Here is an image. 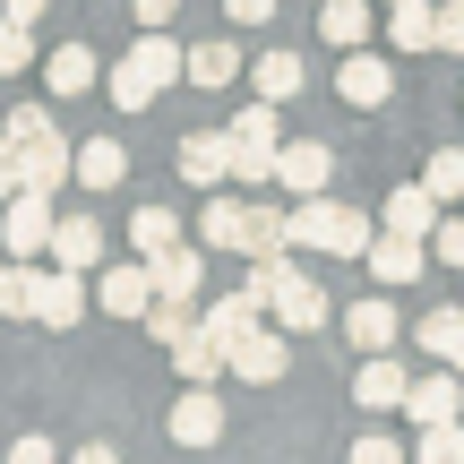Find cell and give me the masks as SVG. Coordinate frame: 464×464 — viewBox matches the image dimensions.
<instances>
[{
    "label": "cell",
    "instance_id": "1",
    "mask_svg": "<svg viewBox=\"0 0 464 464\" xmlns=\"http://www.w3.org/2000/svg\"><path fill=\"white\" fill-rule=\"evenodd\" d=\"M318 249V258H362L379 232H370L362 207H335V198H301V216H284V249Z\"/></svg>",
    "mask_w": 464,
    "mask_h": 464
},
{
    "label": "cell",
    "instance_id": "2",
    "mask_svg": "<svg viewBox=\"0 0 464 464\" xmlns=\"http://www.w3.org/2000/svg\"><path fill=\"white\" fill-rule=\"evenodd\" d=\"M249 266L266 276V310H276V327H284V335H318V327H327V310H335V301L318 293V284L301 276L284 249H276V258H249Z\"/></svg>",
    "mask_w": 464,
    "mask_h": 464
},
{
    "label": "cell",
    "instance_id": "3",
    "mask_svg": "<svg viewBox=\"0 0 464 464\" xmlns=\"http://www.w3.org/2000/svg\"><path fill=\"white\" fill-rule=\"evenodd\" d=\"M17 318H44L52 335L78 327V318H86V284L69 276V266H26V310H17Z\"/></svg>",
    "mask_w": 464,
    "mask_h": 464
},
{
    "label": "cell",
    "instance_id": "4",
    "mask_svg": "<svg viewBox=\"0 0 464 464\" xmlns=\"http://www.w3.org/2000/svg\"><path fill=\"white\" fill-rule=\"evenodd\" d=\"M52 224H61V216H52L44 189H17V198L0 207V249H9V258H44V249H52Z\"/></svg>",
    "mask_w": 464,
    "mask_h": 464
},
{
    "label": "cell",
    "instance_id": "5",
    "mask_svg": "<svg viewBox=\"0 0 464 464\" xmlns=\"http://www.w3.org/2000/svg\"><path fill=\"white\" fill-rule=\"evenodd\" d=\"M224 370H232V379H249V387H276L284 370H293V353H284L276 327H249L241 344H224Z\"/></svg>",
    "mask_w": 464,
    "mask_h": 464
},
{
    "label": "cell",
    "instance_id": "6",
    "mask_svg": "<svg viewBox=\"0 0 464 464\" xmlns=\"http://www.w3.org/2000/svg\"><path fill=\"white\" fill-rule=\"evenodd\" d=\"M258 318H266V276L249 266V284H241V293H224L216 310H198V327L216 335V344H241V335L258 327Z\"/></svg>",
    "mask_w": 464,
    "mask_h": 464
},
{
    "label": "cell",
    "instance_id": "7",
    "mask_svg": "<svg viewBox=\"0 0 464 464\" xmlns=\"http://www.w3.org/2000/svg\"><path fill=\"white\" fill-rule=\"evenodd\" d=\"M121 69H130L147 95H164V86H181V69H189V61H181V44H172L164 26H147V34L130 44V61H121Z\"/></svg>",
    "mask_w": 464,
    "mask_h": 464
},
{
    "label": "cell",
    "instance_id": "8",
    "mask_svg": "<svg viewBox=\"0 0 464 464\" xmlns=\"http://www.w3.org/2000/svg\"><path fill=\"white\" fill-rule=\"evenodd\" d=\"M276 181L293 189V198H318V189L335 181V147H318V138H293V147H276Z\"/></svg>",
    "mask_w": 464,
    "mask_h": 464
},
{
    "label": "cell",
    "instance_id": "9",
    "mask_svg": "<svg viewBox=\"0 0 464 464\" xmlns=\"http://www.w3.org/2000/svg\"><path fill=\"white\" fill-rule=\"evenodd\" d=\"M69 155H78V147H69V138L52 130V121H44L34 138H17V164H26V189H44V198H52V189L69 181Z\"/></svg>",
    "mask_w": 464,
    "mask_h": 464
},
{
    "label": "cell",
    "instance_id": "10",
    "mask_svg": "<svg viewBox=\"0 0 464 464\" xmlns=\"http://www.w3.org/2000/svg\"><path fill=\"white\" fill-rule=\"evenodd\" d=\"M335 95H344L353 112H379V103L396 95V78H387L379 52H344V69H335Z\"/></svg>",
    "mask_w": 464,
    "mask_h": 464
},
{
    "label": "cell",
    "instance_id": "11",
    "mask_svg": "<svg viewBox=\"0 0 464 464\" xmlns=\"http://www.w3.org/2000/svg\"><path fill=\"white\" fill-rule=\"evenodd\" d=\"M404 387L413 379H404L396 353H370V362L353 370V404H370V413H404Z\"/></svg>",
    "mask_w": 464,
    "mask_h": 464
},
{
    "label": "cell",
    "instance_id": "12",
    "mask_svg": "<svg viewBox=\"0 0 464 464\" xmlns=\"http://www.w3.org/2000/svg\"><path fill=\"white\" fill-rule=\"evenodd\" d=\"M370 276H379V293H396V284H413L421 266H430V241H404V232H379V241L362 249Z\"/></svg>",
    "mask_w": 464,
    "mask_h": 464
},
{
    "label": "cell",
    "instance_id": "13",
    "mask_svg": "<svg viewBox=\"0 0 464 464\" xmlns=\"http://www.w3.org/2000/svg\"><path fill=\"white\" fill-rule=\"evenodd\" d=\"M52 266L95 276V266H103V224L95 216H61V224H52Z\"/></svg>",
    "mask_w": 464,
    "mask_h": 464
},
{
    "label": "cell",
    "instance_id": "14",
    "mask_svg": "<svg viewBox=\"0 0 464 464\" xmlns=\"http://www.w3.org/2000/svg\"><path fill=\"white\" fill-rule=\"evenodd\" d=\"M181 181H189V189H224V181H232V138H224V130L181 138Z\"/></svg>",
    "mask_w": 464,
    "mask_h": 464
},
{
    "label": "cell",
    "instance_id": "15",
    "mask_svg": "<svg viewBox=\"0 0 464 464\" xmlns=\"http://www.w3.org/2000/svg\"><path fill=\"white\" fill-rule=\"evenodd\" d=\"M224 439V404H216V387H189L181 404H172V448H216Z\"/></svg>",
    "mask_w": 464,
    "mask_h": 464
},
{
    "label": "cell",
    "instance_id": "16",
    "mask_svg": "<svg viewBox=\"0 0 464 464\" xmlns=\"http://www.w3.org/2000/svg\"><path fill=\"white\" fill-rule=\"evenodd\" d=\"M147 276H155V301H198V284H207V258L172 241V249H155V258H147Z\"/></svg>",
    "mask_w": 464,
    "mask_h": 464
},
{
    "label": "cell",
    "instance_id": "17",
    "mask_svg": "<svg viewBox=\"0 0 464 464\" xmlns=\"http://www.w3.org/2000/svg\"><path fill=\"white\" fill-rule=\"evenodd\" d=\"M404 413H413L421 430H430V421H464V379H456V370H439V379H413V387H404Z\"/></svg>",
    "mask_w": 464,
    "mask_h": 464
},
{
    "label": "cell",
    "instance_id": "18",
    "mask_svg": "<svg viewBox=\"0 0 464 464\" xmlns=\"http://www.w3.org/2000/svg\"><path fill=\"white\" fill-rule=\"evenodd\" d=\"M387 44L396 52H439V0H387Z\"/></svg>",
    "mask_w": 464,
    "mask_h": 464
},
{
    "label": "cell",
    "instance_id": "19",
    "mask_svg": "<svg viewBox=\"0 0 464 464\" xmlns=\"http://www.w3.org/2000/svg\"><path fill=\"white\" fill-rule=\"evenodd\" d=\"M95 293H103V310H112V318H147L155 276H147V258H138V266H103V284H95Z\"/></svg>",
    "mask_w": 464,
    "mask_h": 464
},
{
    "label": "cell",
    "instance_id": "20",
    "mask_svg": "<svg viewBox=\"0 0 464 464\" xmlns=\"http://www.w3.org/2000/svg\"><path fill=\"white\" fill-rule=\"evenodd\" d=\"M198 232H207V249H249V198H224V189H207Z\"/></svg>",
    "mask_w": 464,
    "mask_h": 464
},
{
    "label": "cell",
    "instance_id": "21",
    "mask_svg": "<svg viewBox=\"0 0 464 464\" xmlns=\"http://www.w3.org/2000/svg\"><path fill=\"white\" fill-rule=\"evenodd\" d=\"M387 232H404V241H430V232H439V198H430V189H387Z\"/></svg>",
    "mask_w": 464,
    "mask_h": 464
},
{
    "label": "cell",
    "instance_id": "22",
    "mask_svg": "<svg viewBox=\"0 0 464 464\" xmlns=\"http://www.w3.org/2000/svg\"><path fill=\"white\" fill-rule=\"evenodd\" d=\"M69 181H86V189H112V181H130V155H121L112 138H86V147L69 155Z\"/></svg>",
    "mask_w": 464,
    "mask_h": 464
},
{
    "label": "cell",
    "instance_id": "23",
    "mask_svg": "<svg viewBox=\"0 0 464 464\" xmlns=\"http://www.w3.org/2000/svg\"><path fill=\"white\" fill-rule=\"evenodd\" d=\"M344 327H353V344H362V353H396V310H387V293L353 301V310H344Z\"/></svg>",
    "mask_w": 464,
    "mask_h": 464
},
{
    "label": "cell",
    "instance_id": "24",
    "mask_svg": "<svg viewBox=\"0 0 464 464\" xmlns=\"http://www.w3.org/2000/svg\"><path fill=\"white\" fill-rule=\"evenodd\" d=\"M172 370H181L189 387H207V379H224V344H216V335H207V327H189L181 344H172Z\"/></svg>",
    "mask_w": 464,
    "mask_h": 464
},
{
    "label": "cell",
    "instance_id": "25",
    "mask_svg": "<svg viewBox=\"0 0 464 464\" xmlns=\"http://www.w3.org/2000/svg\"><path fill=\"white\" fill-rule=\"evenodd\" d=\"M318 34H327L335 52H362V34H370V0H327V9H318Z\"/></svg>",
    "mask_w": 464,
    "mask_h": 464
},
{
    "label": "cell",
    "instance_id": "26",
    "mask_svg": "<svg viewBox=\"0 0 464 464\" xmlns=\"http://www.w3.org/2000/svg\"><path fill=\"white\" fill-rule=\"evenodd\" d=\"M301 78H310V69H301V52H266V61H258V103H293Z\"/></svg>",
    "mask_w": 464,
    "mask_h": 464
},
{
    "label": "cell",
    "instance_id": "27",
    "mask_svg": "<svg viewBox=\"0 0 464 464\" xmlns=\"http://www.w3.org/2000/svg\"><path fill=\"white\" fill-rule=\"evenodd\" d=\"M181 241V216H172V207H138L130 216V249L138 258H155V249H172Z\"/></svg>",
    "mask_w": 464,
    "mask_h": 464
},
{
    "label": "cell",
    "instance_id": "28",
    "mask_svg": "<svg viewBox=\"0 0 464 464\" xmlns=\"http://www.w3.org/2000/svg\"><path fill=\"white\" fill-rule=\"evenodd\" d=\"M44 78H52V95H86V86H95V52H86V44H61Z\"/></svg>",
    "mask_w": 464,
    "mask_h": 464
},
{
    "label": "cell",
    "instance_id": "29",
    "mask_svg": "<svg viewBox=\"0 0 464 464\" xmlns=\"http://www.w3.org/2000/svg\"><path fill=\"white\" fill-rule=\"evenodd\" d=\"M421 189H430L439 207H456L464 198V147H439L430 164H421Z\"/></svg>",
    "mask_w": 464,
    "mask_h": 464
},
{
    "label": "cell",
    "instance_id": "30",
    "mask_svg": "<svg viewBox=\"0 0 464 464\" xmlns=\"http://www.w3.org/2000/svg\"><path fill=\"white\" fill-rule=\"evenodd\" d=\"M413 464H464V421H430L413 439Z\"/></svg>",
    "mask_w": 464,
    "mask_h": 464
},
{
    "label": "cell",
    "instance_id": "31",
    "mask_svg": "<svg viewBox=\"0 0 464 464\" xmlns=\"http://www.w3.org/2000/svg\"><path fill=\"white\" fill-rule=\"evenodd\" d=\"M189 327H198V310H189V301H147V335H155V344H164V353L181 344Z\"/></svg>",
    "mask_w": 464,
    "mask_h": 464
},
{
    "label": "cell",
    "instance_id": "32",
    "mask_svg": "<svg viewBox=\"0 0 464 464\" xmlns=\"http://www.w3.org/2000/svg\"><path fill=\"white\" fill-rule=\"evenodd\" d=\"M232 69H241L232 44H198V52H189V78H198V86H232Z\"/></svg>",
    "mask_w": 464,
    "mask_h": 464
},
{
    "label": "cell",
    "instance_id": "33",
    "mask_svg": "<svg viewBox=\"0 0 464 464\" xmlns=\"http://www.w3.org/2000/svg\"><path fill=\"white\" fill-rule=\"evenodd\" d=\"M26 61H34V26H17V17H0V78H17Z\"/></svg>",
    "mask_w": 464,
    "mask_h": 464
},
{
    "label": "cell",
    "instance_id": "34",
    "mask_svg": "<svg viewBox=\"0 0 464 464\" xmlns=\"http://www.w3.org/2000/svg\"><path fill=\"white\" fill-rule=\"evenodd\" d=\"M276 249H284V216L276 207H249V249L241 258H276Z\"/></svg>",
    "mask_w": 464,
    "mask_h": 464
},
{
    "label": "cell",
    "instance_id": "35",
    "mask_svg": "<svg viewBox=\"0 0 464 464\" xmlns=\"http://www.w3.org/2000/svg\"><path fill=\"white\" fill-rule=\"evenodd\" d=\"M344 464H413V448H396L387 430H370V439H353V456Z\"/></svg>",
    "mask_w": 464,
    "mask_h": 464
},
{
    "label": "cell",
    "instance_id": "36",
    "mask_svg": "<svg viewBox=\"0 0 464 464\" xmlns=\"http://www.w3.org/2000/svg\"><path fill=\"white\" fill-rule=\"evenodd\" d=\"M456 335H464V318H456V310H430V318H421V344H430L439 362L456 353Z\"/></svg>",
    "mask_w": 464,
    "mask_h": 464
},
{
    "label": "cell",
    "instance_id": "37",
    "mask_svg": "<svg viewBox=\"0 0 464 464\" xmlns=\"http://www.w3.org/2000/svg\"><path fill=\"white\" fill-rule=\"evenodd\" d=\"M430 258H448L456 276H464V216H439V232H430Z\"/></svg>",
    "mask_w": 464,
    "mask_h": 464
},
{
    "label": "cell",
    "instance_id": "38",
    "mask_svg": "<svg viewBox=\"0 0 464 464\" xmlns=\"http://www.w3.org/2000/svg\"><path fill=\"white\" fill-rule=\"evenodd\" d=\"M0 464H61V448L34 430V439H9V448H0Z\"/></svg>",
    "mask_w": 464,
    "mask_h": 464
},
{
    "label": "cell",
    "instance_id": "39",
    "mask_svg": "<svg viewBox=\"0 0 464 464\" xmlns=\"http://www.w3.org/2000/svg\"><path fill=\"white\" fill-rule=\"evenodd\" d=\"M17 310H26V266L0 258V318H17Z\"/></svg>",
    "mask_w": 464,
    "mask_h": 464
},
{
    "label": "cell",
    "instance_id": "40",
    "mask_svg": "<svg viewBox=\"0 0 464 464\" xmlns=\"http://www.w3.org/2000/svg\"><path fill=\"white\" fill-rule=\"evenodd\" d=\"M439 52H464V0H448V9H439Z\"/></svg>",
    "mask_w": 464,
    "mask_h": 464
},
{
    "label": "cell",
    "instance_id": "41",
    "mask_svg": "<svg viewBox=\"0 0 464 464\" xmlns=\"http://www.w3.org/2000/svg\"><path fill=\"white\" fill-rule=\"evenodd\" d=\"M17 189H26V164H17V147L0 138V198H17Z\"/></svg>",
    "mask_w": 464,
    "mask_h": 464
},
{
    "label": "cell",
    "instance_id": "42",
    "mask_svg": "<svg viewBox=\"0 0 464 464\" xmlns=\"http://www.w3.org/2000/svg\"><path fill=\"white\" fill-rule=\"evenodd\" d=\"M224 17H232V26H266V17H276V0H224Z\"/></svg>",
    "mask_w": 464,
    "mask_h": 464
},
{
    "label": "cell",
    "instance_id": "43",
    "mask_svg": "<svg viewBox=\"0 0 464 464\" xmlns=\"http://www.w3.org/2000/svg\"><path fill=\"white\" fill-rule=\"evenodd\" d=\"M44 121H52L44 103H17V112H9V147H17V138H34V130H44Z\"/></svg>",
    "mask_w": 464,
    "mask_h": 464
},
{
    "label": "cell",
    "instance_id": "44",
    "mask_svg": "<svg viewBox=\"0 0 464 464\" xmlns=\"http://www.w3.org/2000/svg\"><path fill=\"white\" fill-rule=\"evenodd\" d=\"M181 17V0H138V26H172Z\"/></svg>",
    "mask_w": 464,
    "mask_h": 464
},
{
    "label": "cell",
    "instance_id": "45",
    "mask_svg": "<svg viewBox=\"0 0 464 464\" xmlns=\"http://www.w3.org/2000/svg\"><path fill=\"white\" fill-rule=\"evenodd\" d=\"M0 17H17V26H34V17H44V0H9Z\"/></svg>",
    "mask_w": 464,
    "mask_h": 464
},
{
    "label": "cell",
    "instance_id": "46",
    "mask_svg": "<svg viewBox=\"0 0 464 464\" xmlns=\"http://www.w3.org/2000/svg\"><path fill=\"white\" fill-rule=\"evenodd\" d=\"M69 464H121V448H78Z\"/></svg>",
    "mask_w": 464,
    "mask_h": 464
},
{
    "label": "cell",
    "instance_id": "47",
    "mask_svg": "<svg viewBox=\"0 0 464 464\" xmlns=\"http://www.w3.org/2000/svg\"><path fill=\"white\" fill-rule=\"evenodd\" d=\"M448 370H464V335H456V353H448Z\"/></svg>",
    "mask_w": 464,
    "mask_h": 464
},
{
    "label": "cell",
    "instance_id": "48",
    "mask_svg": "<svg viewBox=\"0 0 464 464\" xmlns=\"http://www.w3.org/2000/svg\"><path fill=\"white\" fill-rule=\"evenodd\" d=\"M0 448H9V439H0Z\"/></svg>",
    "mask_w": 464,
    "mask_h": 464
}]
</instances>
